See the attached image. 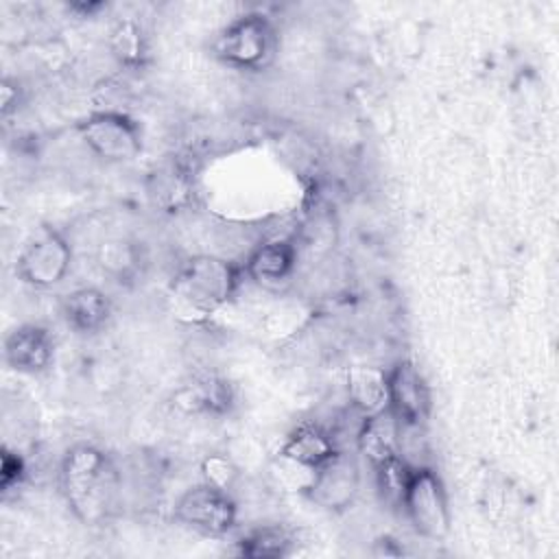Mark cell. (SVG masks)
I'll return each mask as SVG.
<instances>
[{
	"label": "cell",
	"mask_w": 559,
	"mask_h": 559,
	"mask_svg": "<svg viewBox=\"0 0 559 559\" xmlns=\"http://www.w3.org/2000/svg\"><path fill=\"white\" fill-rule=\"evenodd\" d=\"M24 474H26V467H24L22 456L9 448H2V454H0V487H2V491L9 493L11 489H15L22 483Z\"/></svg>",
	"instance_id": "7402d4cb"
},
{
	"label": "cell",
	"mask_w": 559,
	"mask_h": 559,
	"mask_svg": "<svg viewBox=\"0 0 559 559\" xmlns=\"http://www.w3.org/2000/svg\"><path fill=\"white\" fill-rule=\"evenodd\" d=\"M175 518L201 535L221 537L236 526L238 504L229 491L201 483L179 496Z\"/></svg>",
	"instance_id": "5b68a950"
},
{
	"label": "cell",
	"mask_w": 559,
	"mask_h": 559,
	"mask_svg": "<svg viewBox=\"0 0 559 559\" xmlns=\"http://www.w3.org/2000/svg\"><path fill=\"white\" fill-rule=\"evenodd\" d=\"M17 98H20L17 83H13L11 79H4V81H2V94H0V100H2V114H4V116H7L13 107H17Z\"/></svg>",
	"instance_id": "603a6c76"
},
{
	"label": "cell",
	"mask_w": 559,
	"mask_h": 559,
	"mask_svg": "<svg viewBox=\"0 0 559 559\" xmlns=\"http://www.w3.org/2000/svg\"><path fill=\"white\" fill-rule=\"evenodd\" d=\"M338 439L332 432V428L319 424V421H301L282 443L280 456L314 472L321 467L328 459H332L338 452Z\"/></svg>",
	"instance_id": "7c38bea8"
},
{
	"label": "cell",
	"mask_w": 559,
	"mask_h": 559,
	"mask_svg": "<svg viewBox=\"0 0 559 559\" xmlns=\"http://www.w3.org/2000/svg\"><path fill=\"white\" fill-rule=\"evenodd\" d=\"M201 474H203V483L231 493V489L240 478V467L231 454L212 452L201 461Z\"/></svg>",
	"instance_id": "44dd1931"
},
{
	"label": "cell",
	"mask_w": 559,
	"mask_h": 559,
	"mask_svg": "<svg viewBox=\"0 0 559 559\" xmlns=\"http://www.w3.org/2000/svg\"><path fill=\"white\" fill-rule=\"evenodd\" d=\"M55 341L48 328L39 323L17 325L4 338V360L22 373H39L50 367Z\"/></svg>",
	"instance_id": "30bf717a"
},
{
	"label": "cell",
	"mask_w": 559,
	"mask_h": 559,
	"mask_svg": "<svg viewBox=\"0 0 559 559\" xmlns=\"http://www.w3.org/2000/svg\"><path fill=\"white\" fill-rule=\"evenodd\" d=\"M358 454L373 467L400 456V421L386 408L378 415L362 417L354 437Z\"/></svg>",
	"instance_id": "4fadbf2b"
},
{
	"label": "cell",
	"mask_w": 559,
	"mask_h": 559,
	"mask_svg": "<svg viewBox=\"0 0 559 559\" xmlns=\"http://www.w3.org/2000/svg\"><path fill=\"white\" fill-rule=\"evenodd\" d=\"M295 535L282 524H260L238 542V555L251 559H280L293 552Z\"/></svg>",
	"instance_id": "e0dca14e"
},
{
	"label": "cell",
	"mask_w": 559,
	"mask_h": 559,
	"mask_svg": "<svg viewBox=\"0 0 559 559\" xmlns=\"http://www.w3.org/2000/svg\"><path fill=\"white\" fill-rule=\"evenodd\" d=\"M389 411L402 426H424L432 411L430 386L411 360H397L389 371Z\"/></svg>",
	"instance_id": "9c48e42d"
},
{
	"label": "cell",
	"mask_w": 559,
	"mask_h": 559,
	"mask_svg": "<svg viewBox=\"0 0 559 559\" xmlns=\"http://www.w3.org/2000/svg\"><path fill=\"white\" fill-rule=\"evenodd\" d=\"M402 511L417 535L439 542L450 531V507L441 478L432 467L417 465L402 496Z\"/></svg>",
	"instance_id": "277c9868"
},
{
	"label": "cell",
	"mask_w": 559,
	"mask_h": 559,
	"mask_svg": "<svg viewBox=\"0 0 559 559\" xmlns=\"http://www.w3.org/2000/svg\"><path fill=\"white\" fill-rule=\"evenodd\" d=\"M59 485L66 502L83 522H100L116 507L120 476L111 459L96 445H74L59 465Z\"/></svg>",
	"instance_id": "6da1fadb"
},
{
	"label": "cell",
	"mask_w": 559,
	"mask_h": 559,
	"mask_svg": "<svg viewBox=\"0 0 559 559\" xmlns=\"http://www.w3.org/2000/svg\"><path fill=\"white\" fill-rule=\"evenodd\" d=\"M277 46L280 35L273 22L262 13H245L218 33L214 55L234 70L262 72L275 61Z\"/></svg>",
	"instance_id": "3957f363"
},
{
	"label": "cell",
	"mask_w": 559,
	"mask_h": 559,
	"mask_svg": "<svg viewBox=\"0 0 559 559\" xmlns=\"http://www.w3.org/2000/svg\"><path fill=\"white\" fill-rule=\"evenodd\" d=\"M347 400L356 415L371 417L389 408V380L386 371L369 365H354L345 378Z\"/></svg>",
	"instance_id": "5bb4252c"
},
{
	"label": "cell",
	"mask_w": 559,
	"mask_h": 559,
	"mask_svg": "<svg viewBox=\"0 0 559 559\" xmlns=\"http://www.w3.org/2000/svg\"><path fill=\"white\" fill-rule=\"evenodd\" d=\"M297 266L295 238H269L258 242L245 258V275L260 286H275L293 275Z\"/></svg>",
	"instance_id": "8fae6325"
},
{
	"label": "cell",
	"mask_w": 559,
	"mask_h": 559,
	"mask_svg": "<svg viewBox=\"0 0 559 559\" xmlns=\"http://www.w3.org/2000/svg\"><path fill=\"white\" fill-rule=\"evenodd\" d=\"M109 50L118 63L135 68L146 57V37L138 22L120 20L109 33Z\"/></svg>",
	"instance_id": "ac0fdd59"
},
{
	"label": "cell",
	"mask_w": 559,
	"mask_h": 559,
	"mask_svg": "<svg viewBox=\"0 0 559 559\" xmlns=\"http://www.w3.org/2000/svg\"><path fill=\"white\" fill-rule=\"evenodd\" d=\"M411 472H413V465L406 463L402 456L391 459V461L373 467L376 487H378L382 500H386L389 504L400 507L404 489H406L408 478H411Z\"/></svg>",
	"instance_id": "d6986e66"
},
{
	"label": "cell",
	"mask_w": 559,
	"mask_h": 559,
	"mask_svg": "<svg viewBox=\"0 0 559 559\" xmlns=\"http://www.w3.org/2000/svg\"><path fill=\"white\" fill-rule=\"evenodd\" d=\"M175 406L186 415H221L234 404L231 386L216 373H203L175 393Z\"/></svg>",
	"instance_id": "9a60e30c"
},
{
	"label": "cell",
	"mask_w": 559,
	"mask_h": 559,
	"mask_svg": "<svg viewBox=\"0 0 559 559\" xmlns=\"http://www.w3.org/2000/svg\"><path fill=\"white\" fill-rule=\"evenodd\" d=\"M61 312L72 330L92 334V332H98L100 328H105V323L109 321L111 304L103 290L85 286V288H76L63 297Z\"/></svg>",
	"instance_id": "2e32d148"
},
{
	"label": "cell",
	"mask_w": 559,
	"mask_h": 559,
	"mask_svg": "<svg viewBox=\"0 0 559 559\" xmlns=\"http://www.w3.org/2000/svg\"><path fill=\"white\" fill-rule=\"evenodd\" d=\"M79 133L90 153L105 162L133 159L142 148L138 124L127 114L114 109L96 111L85 118Z\"/></svg>",
	"instance_id": "52a82bcc"
},
{
	"label": "cell",
	"mask_w": 559,
	"mask_h": 559,
	"mask_svg": "<svg viewBox=\"0 0 559 559\" xmlns=\"http://www.w3.org/2000/svg\"><path fill=\"white\" fill-rule=\"evenodd\" d=\"M72 264V247L66 236L52 227L39 229L20 251L15 273L35 288L59 284Z\"/></svg>",
	"instance_id": "8992f818"
},
{
	"label": "cell",
	"mask_w": 559,
	"mask_h": 559,
	"mask_svg": "<svg viewBox=\"0 0 559 559\" xmlns=\"http://www.w3.org/2000/svg\"><path fill=\"white\" fill-rule=\"evenodd\" d=\"M240 288V266L221 255L188 258L173 282V297L186 308L207 314L236 297Z\"/></svg>",
	"instance_id": "7a4b0ae2"
},
{
	"label": "cell",
	"mask_w": 559,
	"mask_h": 559,
	"mask_svg": "<svg viewBox=\"0 0 559 559\" xmlns=\"http://www.w3.org/2000/svg\"><path fill=\"white\" fill-rule=\"evenodd\" d=\"M360 489V467L356 459L338 450L321 467L314 469L306 496L321 509L343 511L347 509Z\"/></svg>",
	"instance_id": "ba28073f"
},
{
	"label": "cell",
	"mask_w": 559,
	"mask_h": 559,
	"mask_svg": "<svg viewBox=\"0 0 559 559\" xmlns=\"http://www.w3.org/2000/svg\"><path fill=\"white\" fill-rule=\"evenodd\" d=\"M96 260L105 273L114 277H127L138 264V251L127 240H107L98 247Z\"/></svg>",
	"instance_id": "ffe728a7"
}]
</instances>
